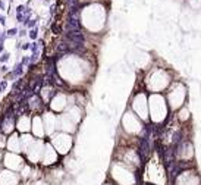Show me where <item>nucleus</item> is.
Masks as SVG:
<instances>
[{
    "label": "nucleus",
    "mask_w": 201,
    "mask_h": 185,
    "mask_svg": "<svg viewBox=\"0 0 201 185\" xmlns=\"http://www.w3.org/2000/svg\"><path fill=\"white\" fill-rule=\"evenodd\" d=\"M8 148L10 153H19L21 152V138H18V135H12L8 140Z\"/></svg>",
    "instance_id": "12"
},
{
    "label": "nucleus",
    "mask_w": 201,
    "mask_h": 185,
    "mask_svg": "<svg viewBox=\"0 0 201 185\" xmlns=\"http://www.w3.org/2000/svg\"><path fill=\"white\" fill-rule=\"evenodd\" d=\"M5 166L13 172L21 170V169H24V159L21 156H18L16 153H8L5 156Z\"/></svg>",
    "instance_id": "5"
},
{
    "label": "nucleus",
    "mask_w": 201,
    "mask_h": 185,
    "mask_svg": "<svg viewBox=\"0 0 201 185\" xmlns=\"http://www.w3.org/2000/svg\"><path fill=\"white\" fill-rule=\"evenodd\" d=\"M200 175L194 170H184L175 179V185H200Z\"/></svg>",
    "instance_id": "4"
},
{
    "label": "nucleus",
    "mask_w": 201,
    "mask_h": 185,
    "mask_svg": "<svg viewBox=\"0 0 201 185\" xmlns=\"http://www.w3.org/2000/svg\"><path fill=\"white\" fill-rule=\"evenodd\" d=\"M0 159H2V153H0Z\"/></svg>",
    "instance_id": "17"
},
{
    "label": "nucleus",
    "mask_w": 201,
    "mask_h": 185,
    "mask_svg": "<svg viewBox=\"0 0 201 185\" xmlns=\"http://www.w3.org/2000/svg\"><path fill=\"white\" fill-rule=\"evenodd\" d=\"M19 182V175L13 170H2L0 172V185H18Z\"/></svg>",
    "instance_id": "10"
},
{
    "label": "nucleus",
    "mask_w": 201,
    "mask_h": 185,
    "mask_svg": "<svg viewBox=\"0 0 201 185\" xmlns=\"http://www.w3.org/2000/svg\"><path fill=\"white\" fill-rule=\"evenodd\" d=\"M104 185H115V184H112V182H107V184H104Z\"/></svg>",
    "instance_id": "16"
},
{
    "label": "nucleus",
    "mask_w": 201,
    "mask_h": 185,
    "mask_svg": "<svg viewBox=\"0 0 201 185\" xmlns=\"http://www.w3.org/2000/svg\"><path fill=\"white\" fill-rule=\"evenodd\" d=\"M150 115L151 119L160 122L166 116V103L160 96H153L150 99Z\"/></svg>",
    "instance_id": "2"
},
{
    "label": "nucleus",
    "mask_w": 201,
    "mask_h": 185,
    "mask_svg": "<svg viewBox=\"0 0 201 185\" xmlns=\"http://www.w3.org/2000/svg\"><path fill=\"white\" fill-rule=\"evenodd\" d=\"M51 145L53 148L57 152V154H66L71 147H72V138L69 134H65V132H60V134H56L53 138H51Z\"/></svg>",
    "instance_id": "3"
},
{
    "label": "nucleus",
    "mask_w": 201,
    "mask_h": 185,
    "mask_svg": "<svg viewBox=\"0 0 201 185\" xmlns=\"http://www.w3.org/2000/svg\"><path fill=\"white\" fill-rule=\"evenodd\" d=\"M184 97H185V90L182 87H179L178 90H172L170 94H169V101H170V106L173 107V109H178V107H181L182 106V103H184Z\"/></svg>",
    "instance_id": "9"
},
{
    "label": "nucleus",
    "mask_w": 201,
    "mask_h": 185,
    "mask_svg": "<svg viewBox=\"0 0 201 185\" xmlns=\"http://www.w3.org/2000/svg\"><path fill=\"white\" fill-rule=\"evenodd\" d=\"M123 125H125L128 132H138L141 129L140 122L132 116V113H126V116L123 118Z\"/></svg>",
    "instance_id": "11"
},
{
    "label": "nucleus",
    "mask_w": 201,
    "mask_h": 185,
    "mask_svg": "<svg viewBox=\"0 0 201 185\" xmlns=\"http://www.w3.org/2000/svg\"><path fill=\"white\" fill-rule=\"evenodd\" d=\"M43 148H44V145H43L41 141H34V143L28 147V150H26L25 153H26V157L29 159L31 163H37V162L41 160Z\"/></svg>",
    "instance_id": "7"
},
{
    "label": "nucleus",
    "mask_w": 201,
    "mask_h": 185,
    "mask_svg": "<svg viewBox=\"0 0 201 185\" xmlns=\"http://www.w3.org/2000/svg\"><path fill=\"white\" fill-rule=\"evenodd\" d=\"M57 156L59 154L53 148V145L51 144H46L44 148H43V154L40 162H43V165H46V166H50V165H54L57 162Z\"/></svg>",
    "instance_id": "8"
},
{
    "label": "nucleus",
    "mask_w": 201,
    "mask_h": 185,
    "mask_svg": "<svg viewBox=\"0 0 201 185\" xmlns=\"http://www.w3.org/2000/svg\"><path fill=\"white\" fill-rule=\"evenodd\" d=\"M169 82V76L166 75V72L163 71H157L154 75H153V79H150V88L153 91H160L161 88H165Z\"/></svg>",
    "instance_id": "6"
},
{
    "label": "nucleus",
    "mask_w": 201,
    "mask_h": 185,
    "mask_svg": "<svg viewBox=\"0 0 201 185\" xmlns=\"http://www.w3.org/2000/svg\"><path fill=\"white\" fill-rule=\"evenodd\" d=\"M18 129L22 131V132H26L29 129V118L28 116H22L18 120Z\"/></svg>",
    "instance_id": "15"
},
{
    "label": "nucleus",
    "mask_w": 201,
    "mask_h": 185,
    "mask_svg": "<svg viewBox=\"0 0 201 185\" xmlns=\"http://www.w3.org/2000/svg\"><path fill=\"white\" fill-rule=\"evenodd\" d=\"M109 176L112 178V184L115 185H137V176L134 169L125 166L120 162H115L110 168Z\"/></svg>",
    "instance_id": "1"
},
{
    "label": "nucleus",
    "mask_w": 201,
    "mask_h": 185,
    "mask_svg": "<svg viewBox=\"0 0 201 185\" xmlns=\"http://www.w3.org/2000/svg\"><path fill=\"white\" fill-rule=\"evenodd\" d=\"M33 131L37 137H43V134H44V125H43V120L38 116L34 118L33 120Z\"/></svg>",
    "instance_id": "14"
},
{
    "label": "nucleus",
    "mask_w": 201,
    "mask_h": 185,
    "mask_svg": "<svg viewBox=\"0 0 201 185\" xmlns=\"http://www.w3.org/2000/svg\"><path fill=\"white\" fill-rule=\"evenodd\" d=\"M66 106V97L63 94H57L53 100H51V107L54 110H62Z\"/></svg>",
    "instance_id": "13"
}]
</instances>
